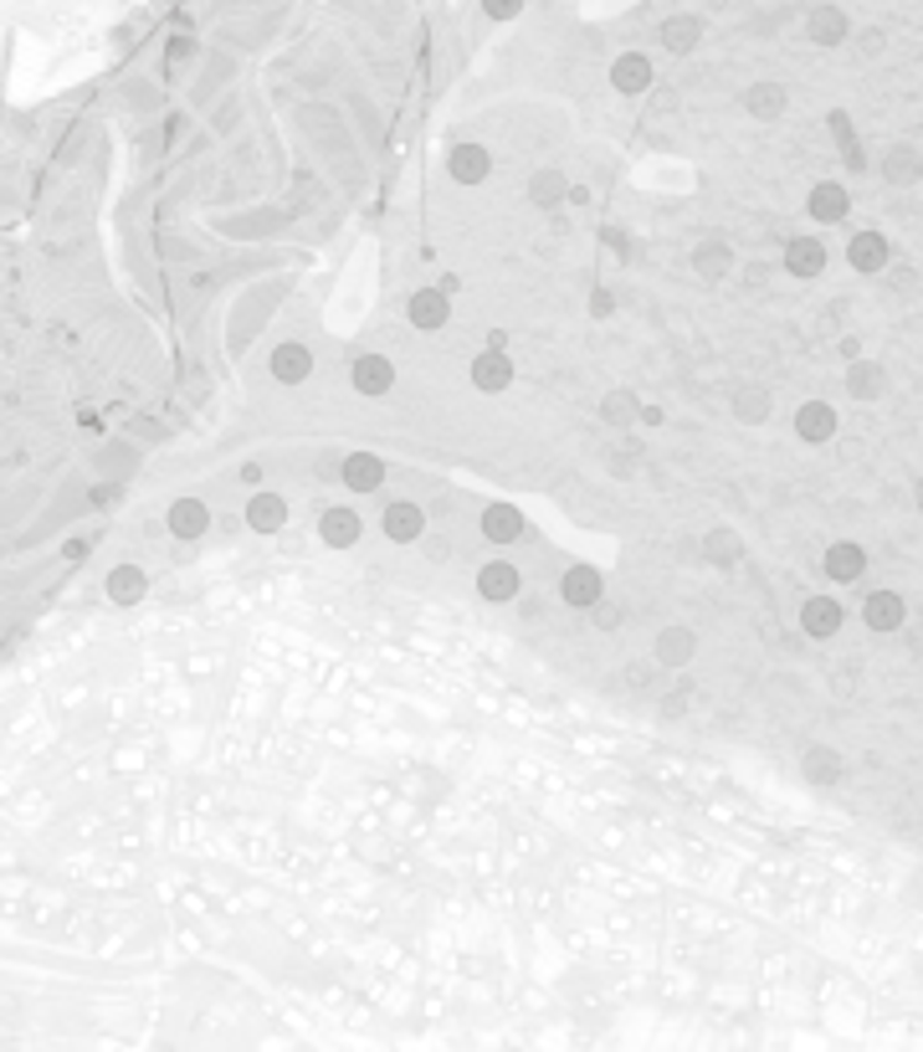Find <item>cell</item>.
Listing matches in <instances>:
<instances>
[{
	"label": "cell",
	"mask_w": 923,
	"mask_h": 1052,
	"mask_svg": "<svg viewBox=\"0 0 923 1052\" xmlns=\"http://www.w3.org/2000/svg\"><path fill=\"white\" fill-rule=\"evenodd\" d=\"M559 595H565V606H575V612H590V606L605 595L601 570H595V565H570L565 580H559Z\"/></svg>",
	"instance_id": "1"
},
{
	"label": "cell",
	"mask_w": 923,
	"mask_h": 1052,
	"mask_svg": "<svg viewBox=\"0 0 923 1052\" xmlns=\"http://www.w3.org/2000/svg\"><path fill=\"white\" fill-rule=\"evenodd\" d=\"M477 595L493 601V606L513 601V595H519V565H513V560H487L483 570H477Z\"/></svg>",
	"instance_id": "2"
},
{
	"label": "cell",
	"mask_w": 923,
	"mask_h": 1052,
	"mask_svg": "<svg viewBox=\"0 0 923 1052\" xmlns=\"http://www.w3.org/2000/svg\"><path fill=\"white\" fill-rule=\"evenodd\" d=\"M241 519H247L252 534H277V529L287 524V498H277V493H268V488H257L252 504L241 509Z\"/></svg>",
	"instance_id": "3"
},
{
	"label": "cell",
	"mask_w": 923,
	"mask_h": 1052,
	"mask_svg": "<svg viewBox=\"0 0 923 1052\" xmlns=\"http://www.w3.org/2000/svg\"><path fill=\"white\" fill-rule=\"evenodd\" d=\"M339 483L354 493H375L386 483V462L375 458V452H350V458L339 462Z\"/></svg>",
	"instance_id": "4"
},
{
	"label": "cell",
	"mask_w": 923,
	"mask_h": 1052,
	"mask_svg": "<svg viewBox=\"0 0 923 1052\" xmlns=\"http://www.w3.org/2000/svg\"><path fill=\"white\" fill-rule=\"evenodd\" d=\"M165 524L175 540H201L205 529H211V509H205L201 498H175L165 513Z\"/></svg>",
	"instance_id": "5"
},
{
	"label": "cell",
	"mask_w": 923,
	"mask_h": 1052,
	"mask_svg": "<svg viewBox=\"0 0 923 1052\" xmlns=\"http://www.w3.org/2000/svg\"><path fill=\"white\" fill-rule=\"evenodd\" d=\"M903 616H908V601L898 591H873L867 601H862V622L873 631H898L903 627Z\"/></svg>",
	"instance_id": "6"
},
{
	"label": "cell",
	"mask_w": 923,
	"mask_h": 1052,
	"mask_svg": "<svg viewBox=\"0 0 923 1052\" xmlns=\"http://www.w3.org/2000/svg\"><path fill=\"white\" fill-rule=\"evenodd\" d=\"M795 437L810 441V447L831 441V437H837V411L826 406V401H806V406L795 411Z\"/></svg>",
	"instance_id": "7"
},
{
	"label": "cell",
	"mask_w": 923,
	"mask_h": 1052,
	"mask_svg": "<svg viewBox=\"0 0 923 1052\" xmlns=\"http://www.w3.org/2000/svg\"><path fill=\"white\" fill-rule=\"evenodd\" d=\"M272 375L283 380V386H303L308 375H313V355H308V344L298 340H287L272 350Z\"/></svg>",
	"instance_id": "8"
},
{
	"label": "cell",
	"mask_w": 923,
	"mask_h": 1052,
	"mask_svg": "<svg viewBox=\"0 0 923 1052\" xmlns=\"http://www.w3.org/2000/svg\"><path fill=\"white\" fill-rule=\"evenodd\" d=\"M405 314H411V323L416 329H441V323L452 319V304H447V293L441 288H421V293H411V304H405Z\"/></svg>",
	"instance_id": "9"
},
{
	"label": "cell",
	"mask_w": 923,
	"mask_h": 1052,
	"mask_svg": "<svg viewBox=\"0 0 923 1052\" xmlns=\"http://www.w3.org/2000/svg\"><path fill=\"white\" fill-rule=\"evenodd\" d=\"M395 386V365L386 355H359L354 359V391L359 395H386Z\"/></svg>",
	"instance_id": "10"
},
{
	"label": "cell",
	"mask_w": 923,
	"mask_h": 1052,
	"mask_svg": "<svg viewBox=\"0 0 923 1052\" xmlns=\"http://www.w3.org/2000/svg\"><path fill=\"white\" fill-rule=\"evenodd\" d=\"M508 380H513V359L504 350H483L472 359V386L477 391H508Z\"/></svg>",
	"instance_id": "11"
},
{
	"label": "cell",
	"mask_w": 923,
	"mask_h": 1052,
	"mask_svg": "<svg viewBox=\"0 0 923 1052\" xmlns=\"http://www.w3.org/2000/svg\"><path fill=\"white\" fill-rule=\"evenodd\" d=\"M785 272H795V277H821V272H826V247L816 237H790L785 241Z\"/></svg>",
	"instance_id": "12"
},
{
	"label": "cell",
	"mask_w": 923,
	"mask_h": 1052,
	"mask_svg": "<svg viewBox=\"0 0 923 1052\" xmlns=\"http://www.w3.org/2000/svg\"><path fill=\"white\" fill-rule=\"evenodd\" d=\"M483 534H487L493 544H513V540H523V534H529V524H523V513L513 509V504H487Z\"/></svg>",
	"instance_id": "13"
},
{
	"label": "cell",
	"mask_w": 923,
	"mask_h": 1052,
	"mask_svg": "<svg viewBox=\"0 0 923 1052\" xmlns=\"http://www.w3.org/2000/svg\"><path fill=\"white\" fill-rule=\"evenodd\" d=\"M847 262L856 272H883L888 268V237L883 232H856L852 247H847Z\"/></svg>",
	"instance_id": "14"
},
{
	"label": "cell",
	"mask_w": 923,
	"mask_h": 1052,
	"mask_svg": "<svg viewBox=\"0 0 923 1052\" xmlns=\"http://www.w3.org/2000/svg\"><path fill=\"white\" fill-rule=\"evenodd\" d=\"M847 391L856 395V401H877V395L888 391V370L877 365V359H852V370H847Z\"/></svg>",
	"instance_id": "15"
},
{
	"label": "cell",
	"mask_w": 923,
	"mask_h": 1052,
	"mask_svg": "<svg viewBox=\"0 0 923 1052\" xmlns=\"http://www.w3.org/2000/svg\"><path fill=\"white\" fill-rule=\"evenodd\" d=\"M862 570H867V549L862 544H852V540H841V544H831L826 549V576L831 580H862Z\"/></svg>",
	"instance_id": "16"
},
{
	"label": "cell",
	"mask_w": 923,
	"mask_h": 1052,
	"mask_svg": "<svg viewBox=\"0 0 923 1052\" xmlns=\"http://www.w3.org/2000/svg\"><path fill=\"white\" fill-rule=\"evenodd\" d=\"M801 627H806V637H837L841 631V601H831V595H810L806 612H801Z\"/></svg>",
	"instance_id": "17"
},
{
	"label": "cell",
	"mask_w": 923,
	"mask_h": 1052,
	"mask_svg": "<svg viewBox=\"0 0 923 1052\" xmlns=\"http://www.w3.org/2000/svg\"><path fill=\"white\" fill-rule=\"evenodd\" d=\"M144 591H150V576H144L139 565H114V570H108V601L134 606V601H144Z\"/></svg>",
	"instance_id": "18"
},
{
	"label": "cell",
	"mask_w": 923,
	"mask_h": 1052,
	"mask_svg": "<svg viewBox=\"0 0 923 1052\" xmlns=\"http://www.w3.org/2000/svg\"><path fill=\"white\" fill-rule=\"evenodd\" d=\"M386 534L395 544H416L421 534H426V513H421L416 504H390V509H386Z\"/></svg>",
	"instance_id": "19"
},
{
	"label": "cell",
	"mask_w": 923,
	"mask_h": 1052,
	"mask_svg": "<svg viewBox=\"0 0 923 1052\" xmlns=\"http://www.w3.org/2000/svg\"><path fill=\"white\" fill-rule=\"evenodd\" d=\"M693 652H698V637H693L688 627L656 631V662H662V667H683V662H693Z\"/></svg>",
	"instance_id": "20"
},
{
	"label": "cell",
	"mask_w": 923,
	"mask_h": 1052,
	"mask_svg": "<svg viewBox=\"0 0 923 1052\" xmlns=\"http://www.w3.org/2000/svg\"><path fill=\"white\" fill-rule=\"evenodd\" d=\"M447 170H452V180H462V186H483L487 180V150L483 144H457L452 159H447Z\"/></svg>",
	"instance_id": "21"
},
{
	"label": "cell",
	"mask_w": 923,
	"mask_h": 1052,
	"mask_svg": "<svg viewBox=\"0 0 923 1052\" xmlns=\"http://www.w3.org/2000/svg\"><path fill=\"white\" fill-rule=\"evenodd\" d=\"M611 83H616V93H647L652 62H647L641 51H626V57H616V68H611Z\"/></svg>",
	"instance_id": "22"
},
{
	"label": "cell",
	"mask_w": 923,
	"mask_h": 1052,
	"mask_svg": "<svg viewBox=\"0 0 923 1052\" xmlns=\"http://www.w3.org/2000/svg\"><path fill=\"white\" fill-rule=\"evenodd\" d=\"M529 201L539 205V211H554L559 201H570V180L559 170H539L529 175Z\"/></svg>",
	"instance_id": "23"
},
{
	"label": "cell",
	"mask_w": 923,
	"mask_h": 1052,
	"mask_svg": "<svg viewBox=\"0 0 923 1052\" xmlns=\"http://www.w3.org/2000/svg\"><path fill=\"white\" fill-rule=\"evenodd\" d=\"M319 534L323 544H334V549H350L354 540H359V513L354 509H329L319 519Z\"/></svg>",
	"instance_id": "24"
},
{
	"label": "cell",
	"mask_w": 923,
	"mask_h": 1052,
	"mask_svg": "<svg viewBox=\"0 0 923 1052\" xmlns=\"http://www.w3.org/2000/svg\"><path fill=\"white\" fill-rule=\"evenodd\" d=\"M847 205H852V196H847V186H837V180H821V186L810 190V216L816 221H841Z\"/></svg>",
	"instance_id": "25"
},
{
	"label": "cell",
	"mask_w": 923,
	"mask_h": 1052,
	"mask_svg": "<svg viewBox=\"0 0 923 1052\" xmlns=\"http://www.w3.org/2000/svg\"><path fill=\"white\" fill-rule=\"evenodd\" d=\"M785 87H780V83H755V87H749V93H744V108H749V114H755V119H780V114H785Z\"/></svg>",
	"instance_id": "26"
},
{
	"label": "cell",
	"mask_w": 923,
	"mask_h": 1052,
	"mask_svg": "<svg viewBox=\"0 0 923 1052\" xmlns=\"http://www.w3.org/2000/svg\"><path fill=\"white\" fill-rule=\"evenodd\" d=\"M841 36H847V16H841L837 5H821V11H810V42H821V47H837Z\"/></svg>",
	"instance_id": "27"
},
{
	"label": "cell",
	"mask_w": 923,
	"mask_h": 1052,
	"mask_svg": "<svg viewBox=\"0 0 923 1052\" xmlns=\"http://www.w3.org/2000/svg\"><path fill=\"white\" fill-rule=\"evenodd\" d=\"M883 175H888L892 186H913V180L923 175L919 150H908V144H903V150H892V154H888V165H883Z\"/></svg>",
	"instance_id": "28"
},
{
	"label": "cell",
	"mask_w": 923,
	"mask_h": 1052,
	"mask_svg": "<svg viewBox=\"0 0 923 1052\" xmlns=\"http://www.w3.org/2000/svg\"><path fill=\"white\" fill-rule=\"evenodd\" d=\"M806 781L810 785L841 781V755H837V749H806Z\"/></svg>",
	"instance_id": "29"
},
{
	"label": "cell",
	"mask_w": 923,
	"mask_h": 1052,
	"mask_svg": "<svg viewBox=\"0 0 923 1052\" xmlns=\"http://www.w3.org/2000/svg\"><path fill=\"white\" fill-rule=\"evenodd\" d=\"M738 549H744V544H738L734 529H713V534L703 540V555H708L713 565H719V570H729V565L738 560Z\"/></svg>",
	"instance_id": "30"
},
{
	"label": "cell",
	"mask_w": 923,
	"mask_h": 1052,
	"mask_svg": "<svg viewBox=\"0 0 923 1052\" xmlns=\"http://www.w3.org/2000/svg\"><path fill=\"white\" fill-rule=\"evenodd\" d=\"M693 268L703 272V277H723V272L734 268V252H729L723 241H703V247L693 252Z\"/></svg>",
	"instance_id": "31"
},
{
	"label": "cell",
	"mask_w": 923,
	"mask_h": 1052,
	"mask_svg": "<svg viewBox=\"0 0 923 1052\" xmlns=\"http://www.w3.org/2000/svg\"><path fill=\"white\" fill-rule=\"evenodd\" d=\"M698 36H703V26L693 16H677V21H667L662 26V42H667V51H693L698 47Z\"/></svg>",
	"instance_id": "32"
},
{
	"label": "cell",
	"mask_w": 923,
	"mask_h": 1052,
	"mask_svg": "<svg viewBox=\"0 0 923 1052\" xmlns=\"http://www.w3.org/2000/svg\"><path fill=\"white\" fill-rule=\"evenodd\" d=\"M641 416V406H637V395H626V391H616V395H605V422L611 426H631Z\"/></svg>",
	"instance_id": "33"
},
{
	"label": "cell",
	"mask_w": 923,
	"mask_h": 1052,
	"mask_svg": "<svg viewBox=\"0 0 923 1052\" xmlns=\"http://www.w3.org/2000/svg\"><path fill=\"white\" fill-rule=\"evenodd\" d=\"M734 411H738V422H765V416H770V395H765V391H738Z\"/></svg>",
	"instance_id": "34"
},
{
	"label": "cell",
	"mask_w": 923,
	"mask_h": 1052,
	"mask_svg": "<svg viewBox=\"0 0 923 1052\" xmlns=\"http://www.w3.org/2000/svg\"><path fill=\"white\" fill-rule=\"evenodd\" d=\"M590 616H595V627H601V631H616V627H622V606H611L605 595L595 601V606H590Z\"/></svg>",
	"instance_id": "35"
},
{
	"label": "cell",
	"mask_w": 923,
	"mask_h": 1052,
	"mask_svg": "<svg viewBox=\"0 0 923 1052\" xmlns=\"http://www.w3.org/2000/svg\"><path fill=\"white\" fill-rule=\"evenodd\" d=\"M483 5H487V16L493 21H508V16H519L523 0H483Z\"/></svg>",
	"instance_id": "36"
},
{
	"label": "cell",
	"mask_w": 923,
	"mask_h": 1052,
	"mask_svg": "<svg viewBox=\"0 0 923 1052\" xmlns=\"http://www.w3.org/2000/svg\"><path fill=\"white\" fill-rule=\"evenodd\" d=\"M339 458H334V452H323V458H319V477H323V483H339Z\"/></svg>",
	"instance_id": "37"
},
{
	"label": "cell",
	"mask_w": 923,
	"mask_h": 1052,
	"mask_svg": "<svg viewBox=\"0 0 923 1052\" xmlns=\"http://www.w3.org/2000/svg\"><path fill=\"white\" fill-rule=\"evenodd\" d=\"M241 477H247V483L257 488V483H262V462H247V468H241Z\"/></svg>",
	"instance_id": "38"
},
{
	"label": "cell",
	"mask_w": 923,
	"mask_h": 1052,
	"mask_svg": "<svg viewBox=\"0 0 923 1052\" xmlns=\"http://www.w3.org/2000/svg\"><path fill=\"white\" fill-rule=\"evenodd\" d=\"M919 509H923V477H919Z\"/></svg>",
	"instance_id": "39"
}]
</instances>
